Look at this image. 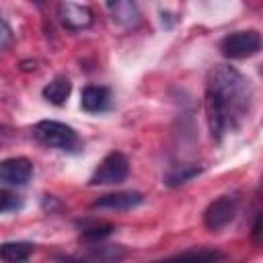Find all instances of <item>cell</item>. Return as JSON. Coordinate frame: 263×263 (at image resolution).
Here are the masks:
<instances>
[{
	"mask_svg": "<svg viewBox=\"0 0 263 263\" xmlns=\"http://www.w3.org/2000/svg\"><path fill=\"white\" fill-rule=\"evenodd\" d=\"M251 84L232 66H216L208 76L205 88V117L214 140H222L228 127H234L251 107Z\"/></svg>",
	"mask_w": 263,
	"mask_h": 263,
	"instance_id": "6da1fadb",
	"label": "cell"
},
{
	"mask_svg": "<svg viewBox=\"0 0 263 263\" xmlns=\"http://www.w3.org/2000/svg\"><path fill=\"white\" fill-rule=\"evenodd\" d=\"M33 136L47 148H55V150H66V152H76L80 146V138L78 134L62 123V121H53V119H43L39 123H35L33 127Z\"/></svg>",
	"mask_w": 263,
	"mask_h": 263,
	"instance_id": "7a4b0ae2",
	"label": "cell"
},
{
	"mask_svg": "<svg viewBox=\"0 0 263 263\" xmlns=\"http://www.w3.org/2000/svg\"><path fill=\"white\" fill-rule=\"evenodd\" d=\"M261 49V35L253 29L249 31H236L226 35L220 41V51L224 58L230 60H242V58H251Z\"/></svg>",
	"mask_w": 263,
	"mask_h": 263,
	"instance_id": "3957f363",
	"label": "cell"
},
{
	"mask_svg": "<svg viewBox=\"0 0 263 263\" xmlns=\"http://www.w3.org/2000/svg\"><path fill=\"white\" fill-rule=\"evenodd\" d=\"M129 175V162L121 152H109L90 177V185H117Z\"/></svg>",
	"mask_w": 263,
	"mask_h": 263,
	"instance_id": "277c9868",
	"label": "cell"
},
{
	"mask_svg": "<svg viewBox=\"0 0 263 263\" xmlns=\"http://www.w3.org/2000/svg\"><path fill=\"white\" fill-rule=\"evenodd\" d=\"M236 208H238V201L232 195H222V197L214 199L208 205V210L203 212V224H205V228L212 230V232L224 228L236 216Z\"/></svg>",
	"mask_w": 263,
	"mask_h": 263,
	"instance_id": "5b68a950",
	"label": "cell"
},
{
	"mask_svg": "<svg viewBox=\"0 0 263 263\" xmlns=\"http://www.w3.org/2000/svg\"><path fill=\"white\" fill-rule=\"evenodd\" d=\"M33 175V164L25 156H12L0 160V183L6 185H25Z\"/></svg>",
	"mask_w": 263,
	"mask_h": 263,
	"instance_id": "8992f818",
	"label": "cell"
},
{
	"mask_svg": "<svg viewBox=\"0 0 263 263\" xmlns=\"http://www.w3.org/2000/svg\"><path fill=\"white\" fill-rule=\"evenodd\" d=\"M58 16H60L62 25L70 31L86 29L92 23V10L88 6L76 4V2H62L58 6Z\"/></svg>",
	"mask_w": 263,
	"mask_h": 263,
	"instance_id": "52a82bcc",
	"label": "cell"
},
{
	"mask_svg": "<svg viewBox=\"0 0 263 263\" xmlns=\"http://www.w3.org/2000/svg\"><path fill=\"white\" fill-rule=\"evenodd\" d=\"M80 107L86 113H103L111 107V90L107 86H84L80 92Z\"/></svg>",
	"mask_w": 263,
	"mask_h": 263,
	"instance_id": "ba28073f",
	"label": "cell"
},
{
	"mask_svg": "<svg viewBox=\"0 0 263 263\" xmlns=\"http://www.w3.org/2000/svg\"><path fill=\"white\" fill-rule=\"evenodd\" d=\"M144 201V195L140 191H117L101 195L92 208H107V210H132Z\"/></svg>",
	"mask_w": 263,
	"mask_h": 263,
	"instance_id": "9c48e42d",
	"label": "cell"
},
{
	"mask_svg": "<svg viewBox=\"0 0 263 263\" xmlns=\"http://www.w3.org/2000/svg\"><path fill=\"white\" fill-rule=\"evenodd\" d=\"M113 23L121 25V27H134L140 21V10L136 2L129 0H117V2H109L107 4Z\"/></svg>",
	"mask_w": 263,
	"mask_h": 263,
	"instance_id": "30bf717a",
	"label": "cell"
},
{
	"mask_svg": "<svg viewBox=\"0 0 263 263\" xmlns=\"http://www.w3.org/2000/svg\"><path fill=\"white\" fill-rule=\"evenodd\" d=\"M220 253L214 249H193V251H183L173 257H166L156 263H218Z\"/></svg>",
	"mask_w": 263,
	"mask_h": 263,
	"instance_id": "8fae6325",
	"label": "cell"
},
{
	"mask_svg": "<svg viewBox=\"0 0 263 263\" xmlns=\"http://www.w3.org/2000/svg\"><path fill=\"white\" fill-rule=\"evenodd\" d=\"M70 92H72V82H70L68 78H64V76L53 78V80H51L49 84H45L43 90H41L43 99H45L47 103H51V105H64V103L68 101Z\"/></svg>",
	"mask_w": 263,
	"mask_h": 263,
	"instance_id": "7c38bea8",
	"label": "cell"
},
{
	"mask_svg": "<svg viewBox=\"0 0 263 263\" xmlns=\"http://www.w3.org/2000/svg\"><path fill=\"white\" fill-rule=\"evenodd\" d=\"M31 253H33L31 242L14 240V242H2L0 245V259L4 263H23L31 257Z\"/></svg>",
	"mask_w": 263,
	"mask_h": 263,
	"instance_id": "4fadbf2b",
	"label": "cell"
},
{
	"mask_svg": "<svg viewBox=\"0 0 263 263\" xmlns=\"http://www.w3.org/2000/svg\"><path fill=\"white\" fill-rule=\"evenodd\" d=\"M121 257H123L121 247H103V249H95V251L86 253L84 257H80L72 263H119Z\"/></svg>",
	"mask_w": 263,
	"mask_h": 263,
	"instance_id": "5bb4252c",
	"label": "cell"
},
{
	"mask_svg": "<svg viewBox=\"0 0 263 263\" xmlns=\"http://www.w3.org/2000/svg\"><path fill=\"white\" fill-rule=\"evenodd\" d=\"M113 232V224H107V222H97V224H90V226H84L82 228V238L84 240H101L105 236H109Z\"/></svg>",
	"mask_w": 263,
	"mask_h": 263,
	"instance_id": "9a60e30c",
	"label": "cell"
},
{
	"mask_svg": "<svg viewBox=\"0 0 263 263\" xmlns=\"http://www.w3.org/2000/svg\"><path fill=\"white\" fill-rule=\"evenodd\" d=\"M201 168L197 166H181V168H173L168 175H166V179H164V183L166 185H179V183H185V181H189L191 177H195L197 173H199Z\"/></svg>",
	"mask_w": 263,
	"mask_h": 263,
	"instance_id": "2e32d148",
	"label": "cell"
},
{
	"mask_svg": "<svg viewBox=\"0 0 263 263\" xmlns=\"http://www.w3.org/2000/svg\"><path fill=\"white\" fill-rule=\"evenodd\" d=\"M18 205H21V201L16 199V195H12V193L0 189V214H4V212H12V210H16Z\"/></svg>",
	"mask_w": 263,
	"mask_h": 263,
	"instance_id": "e0dca14e",
	"label": "cell"
},
{
	"mask_svg": "<svg viewBox=\"0 0 263 263\" xmlns=\"http://www.w3.org/2000/svg\"><path fill=\"white\" fill-rule=\"evenodd\" d=\"M10 39H12V29H10V25L0 16V47L8 45Z\"/></svg>",
	"mask_w": 263,
	"mask_h": 263,
	"instance_id": "ac0fdd59",
	"label": "cell"
},
{
	"mask_svg": "<svg viewBox=\"0 0 263 263\" xmlns=\"http://www.w3.org/2000/svg\"><path fill=\"white\" fill-rule=\"evenodd\" d=\"M259 224H261V218L257 216V220H255V226H253V236H255V240H259Z\"/></svg>",
	"mask_w": 263,
	"mask_h": 263,
	"instance_id": "d6986e66",
	"label": "cell"
}]
</instances>
